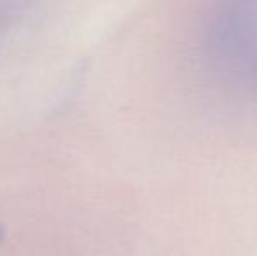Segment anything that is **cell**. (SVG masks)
I'll list each match as a JSON object with an SVG mask.
<instances>
[{
    "mask_svg": "<svg viewBox=\"0 0 257 256\" xmlns=\"http://www.w3.org/2000/svg\"><path fill=\"white\" fill-rule=\"evenodd\" d=\"M14 6L9 4H0V30L7 28L14 21Z\"/></svg>",
    "mask_w": 257,
    "mask_h": 256,
    "instance_id": "1",
    "label": "cell"
},
{
    "mask_svg": "<svg viewBox=\"0 0 257 256\" xmlns=\"http://www.w3.org/2000/svg\"><path fill=\"white\" fill-rule=\"evenodd\" d=\"M0 242H2V232H0Z\"/></svg>",
    "mask_w": 257,
    "mask_h": 256,
    "instance_id": "2",
    "label": "cell"
}]
</instances>
